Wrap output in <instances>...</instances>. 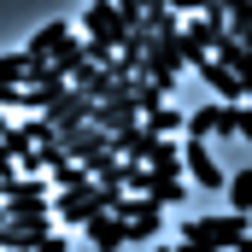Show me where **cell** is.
I'll return each instance as SVG.
<instances>
[{"label":"cell","instance_id":"obj_1","mask_svg":"<svg viewBox=\"0 0 252 252\" xmlns=\"http://www.w3.org/2000/svg\"><path fill=\"white\" fill-rule=\"evenodd\" d=\"M182 247L193 252H241L247 247V217H188Z\"/></svg>","mask_w":252,"mask_h":252},{"label":"cell","instance_id":"obj_2","mask_svg":"<svg viewBox=\"0 0 252 252\" xmlns=\"http://www.w3.org/2000/svg\"><path fill=\"white\" fill-rule=\"evenodd\" d=\"M182 129H188V141H211V135H241V141H252V118L247 106H199V112H188L182 118Z\"/></svg>","mask_w":252,"mask_h":252},{"label":"cell","instance_id":"obj_3","mask_svg":"<svg viewBox=\"0 0 252 252\" xmlns=\"http://www.w3.org/2000/svg\"><path fill=\"white\" fill-rule=\"evenodd\" d=\"M176 76H182V53H176V35H153V41H147V53H141V82H153V88H158V94L170 100Z\"/></svg>","mask_w":252,"mask_h":252},{"label":"cell","instance_id":"obj_4","mask_svg":"<svg viewBox=\"0 0 252 252\" xmlns=\"http://www.w3.org/2000/svg\"><path fill=\"white\" fill-rule=\"evenodd\" d=\"M82 41H94V47H106V53L118 59V41H124L118 0H94V6H82Z\"/></svg>","mask_w":252,"mask_h":252},{"label":"cell","instance_id":"obj_5","mask_svg":"<svg viewBox=\"0 0 252 252\" xmlns=\"http://www.w3.org/2000/svg\"><path fill=\"white\" fill-rule=\"evenodd\" d=\"M182 70H193L199 82H211V94H217V106H247V76H235V70H223V64H211L205 53H193V59H182Z\"/></svg>","mask_w":252,"mask_h":252},{"label":"cell","instance_id":"obj_6","mask_svg":"<svg viewBox=\"0 0 252 252\" xmlns=\"http://www.w3.org/2000/svg\"><path fill=\"white\" fill-rule=\"evenodd\" d=\"M88 118H94V106H88V100H82L76 88H64L59 100H53V106L41 112V124L53 129V135H64V129H82V124H88Z\"/></svg>","mask_w":252,"mask_h":252},{"label":"cell","instance_id":"obj_7","mask_svg":"<svg viewBox=\"0 0 252 252\" xmlns=\"http://www.w3.org/2000/svg\"><path fill=\"white\" fill-rule=\"evenodd\" d=\"M53 147H59V158H64V164H88L94 153H106V135L82 124V129H64V135H53Z\"/></svg>","mask_w":252,"mask_h":252},{"label":"cell","instance_id":"obj_8","mask_svg":"<svg viewBox=\"0 0 252 252\" xmlns=\"http://www.w3.org/2000/svg\"><path fill=\"white\" fill-rule=\"evenodd\" d=\"M176 153H182V176H193V182H199V188H223V170H217V158H211V147H205V141H188V147H176Z\"/></svg>","mask_w":252,"mask_h":252},{"label":"cell","instance_id":"obj_9","mask_svg":"<svg viewBox=\"0 0 252 252\" xmlns=\"http://www.w3.org/2000/svg\"><path fill=\"white\" fill-rule=\"evenodd\" d=\"M135 124H141V118H135V106H129V88L112 94V100H100L94 118H88V129H100V135H118V129H135Z\"/></svg>","mask_w":252,"mask_h":252},{"label":"cell","instance_id":"obj_10","mask_svg":"<svg viewBox=\"0 0 252 252\" xmlns=\"http://www.w3.org/2000/svg\"><path fill=\"white\" fill-rule=\"evenodd\" d=\"M64 41H70V24H59V18H53V24H41V30L30 35V47H24V64H30V70H41Z\"/></svg>","mask_w":252,"mask_h":252},{"label":"cell","instance_id":"obj_11","mask_svg":"<svg viewBox=\"0 0 252 252\" xmlns=\"http://www.w3.org/2000/svg\"><path fill=\"white\" fill-rule=\"evenodd\" d=\"M141 170H147V176H170V182H182V153H176V141H153L147 158H141Z\"/></svg>","mask_w":252,"mask_h":252},{"label":"cell","instance_id":"obj_12","mask_svg":"<svg viewBox=\"0 0 252 252\" xmlns=\"http://www.w3.org/2000/svg\"><path fill=\"white\" fill-rule=\"evenodd\" d=\"M88 247H94V252H124V223H118L112 211L94 217V223H88Z\"/></svg>","mask_w":252,"mask_h":252},{"label":"cell","instance_id":"obj_13","mask_svg":"<svg viewBox=\"0 0 252 252\" xmlns=\"http://www.w3.org/2000/svg\"><path fill=\"white\" fill-rule=\"evenodd\" d=\"M182 118H188V112H176V106H158V112H147V118H141V129H147L153 141H164V135H176V129H182Z\"/></svg>","mask_w":252,"mask_h":252},{"label":"cell","instance_id":"obj_14","mask_svg":"<svg viewBox=\"0 0 252 252\" xmlns=\"http://www.w3.org/2000/svg\"><path fill=\"white\" fill-rule=\"evenodd\" d=\"M223 188H229V217H247V205H252V176L247 170H235V176H223Z\"/></svg>","mask_w":252,"mask_h":252},{"label":"cell","instance_id":"obj_15","mask_svg":"<svg viewBox=\"0 0 252 252\" xmlns=\"http://www.w3.org/2000/svg\"><path fill=\"white\" fill-rule=\"evenodd\" d=\"M24 76H30L24 53H0V88H24Z\"/></svg>","mask_w":252,"mask_h":252},{"label":"cell","instance_id":"obj_16","mask_svg":"<svg viewBox=\"0 0 252 252\" xmlns=\"http://www.w3.org/2000/svg\"><path fill=\"white\" fill-rule=\"evenodd\" d=\"M30 252H64V241H59V235H47L41 247H30Z\"/></svg>","mask_w":252,"mask_h":252},{"label":"cell","instance_id":"obj_17","mask_svg":"<svg viewBox=\"0 0 252 252\" xmlns=\"http://www.w3.org/2000/svg\"><path fill=\"white\" fill-rule=\"evenodd\" d=\"M6 129H12V118H6V112H0V135H6Z\"/></svg>","mask_w":252,"mask_h":252}]
</instances>
